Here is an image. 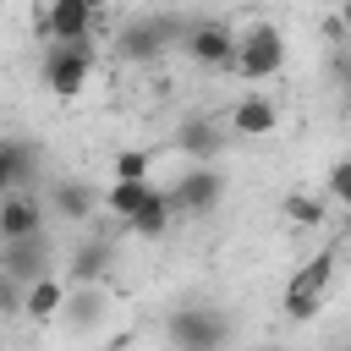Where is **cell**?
<instances>
[{
    "mask_svg": "<svg viewBox=\"0 0 351 351\" xmlns=\"http://www.w3.org/2000/svg\"><path fill=\"white\" fill-rule=\"evenodd\" d=\"M0 274H11L16 285H33L49 274V236H27V241H0Z\"/></svg>",
    "mask_w": 351,
    "mask_h": 351,
    "instance_id": "9c48e42d",
    "label": "cell"
},
{
    "mask_svg": "<svg viewBox=\"0 0 351 351\" xmlns=\"http://www.w3.org/2000/svg\"><path fill=\"white\" fill-rule=\"evenodd\" d=\"M71 329H88V324H99L104 318V291L99 285H77L71 296H66V313H60Z\"/></svg>",
    "mask_w": 351,
    "mask_h": 351,
    "instance_id": "e0dca14e",
    "label": "cell"
},
{
    "mask_svg": "<svg viewBox=\"0 0 351 351\" xmlns=\"http://www.w3.org/2000/svg\"><path fill=\"white\" fill-rule=\"evenodd\" d=\"M165 335H170L176 351H225V340H230V318L214 313V307H197V302H192V307H176V313H170Z\"/></svg>",
    "mask_w": 351,
    "mask_h": 351,
    "instance_id": "5b68a950",
    "label": "cell"
},
{
    "mask_svg": "<svg viewBox=\"0 0 351 351\" xmlns=\"http://www.w3.org/2000/svg\"><path fill=\"white\" fill-rule=\"evenodd\" d=\"M66 280H55V274H44V280H33L27 291H22V313L33 318V324H49V318H60L66 313Z\"/></svg>",
    "mask_w": 351,
    "mask_h": 351,
    "instance_id": "9a60e30c",
    "label": "cell"
},
{
    "mask_svg": "<svg viewBox=\"0 0 351 351\" xmlns=\"http://www.w3.org/2000/svg\"><path fill=\"white\" fill-rule=\"evenodd\" d=\"M27 236H44V203L33 192L0 197V241H27Z\"/></svg>",
    "mask_w": 351,
    "mask_h": 351,
    "instance_id": "30bf717a",
    "label": "cell"
},
{
    "mask_svg": "<svg viewBox=\"0 0 351 351\" xmlns=\"http://www.w3.org/2000/svg\"><path fill=\"white\" fill-rule=\"evenodd\" d=\"M115 181H154V154L148 148H121L115 154Z\"/></svg>",
    "mask_w": 351,
    "mask_h": 351,
    "instance_id": "44dd1931",
    "label": "cell"
},
{
    "mask_svg": "<svg viewBox=\"0 0 351 351\" xmlns=\"http://www.w3.org/2000/svg\"><path fill=\"white\" fill-rule=\"evenodd\" d=\"M165 192H170V208L176 214H214L219 197H225V176L214 165H186L176 176V186H165Z\"/></svg>",
    "mask_w": 351,
    "mask_h": 351,
    "instance_id": "52a82bcc",
    "label": "cell"
},
{
    "mask_svg": "<svg viewBox=\"0 0 351 351\" xmlns=\"http://www.w3.org/2000/svg\"><path fill=\"white\" fill-rule=\"evenodd\" d=\"M346 99H351V66H346Z\"/></svg>",
    "mask_w": 351,
    "mask_h": 351,
    "instance_id": "d4e9b609",
    "label": "cell"
},
{
    "mask_svg": "<svg viewBox=\"0 0 351 351\" xmlns=\"http://www.w3.org/2000/svg\"><path fill=\"white\" fill-rule=\"evenodd\" d=\"M148 192H154V181H110V186H104V208H110L115 219H132Z\"/></svg>",
    "mask_w": 351,
    "mask_h": 351,
    "instance_id": "ac0fdd59",
    "label": "cell"
},
{
    "mask_svg": "<svg viewBox=\"0 0 351 351\" xmlns=\"http://www.w3.org/2000/svg\"><path fill=\"white\" fill-rule=\"evenodd\" d=\"M324 192H329L335 203H346V208H351V159H335V165H329V176H324Z\"/></svg>",
    "mask_w": 351,
    "mask_h": 351,
    "instance_id": "7402d4cb",
    "label": "cell"
},
{
    "mask_svg": "<svg viewBox=\"0 0 351 351\" xmlns=\"http://www.w3.org/2000/svg\"><path fill=\"white\" fill-rule=\"evenodd\" d=\"M340 351H351V346H340Z\"/></svg>",
    "mask_w": 351,
    "mask_h": 351,
    "instance_id": "4316f807",
    "label": "cell"
},
{
    "mask_svg": "<svg viewBox=\"0 0 351 351\" xmlns=\"http://www.w3.org/2000/svg\"><path fill=\"white\" fill-rule=\"evenodd\" d=\"M186 38V27L176 22V16H132L121 33H115V49H121V60H132V66H148V60H159L170 44H181Z\"/></svg>",
    "mask_w": 351,
    "mask_h": 351,
    "instance_id": "277c9868",
    "label": "cell"
},
{
    "mask_svg": "<svg viewBox=\"0 0 351 351\" xmlns=\"http://www.w3.org/2000/svg\"><path fill=\"white\" fill-rule=\"evenodd\" d=\"M170 225H176V208H170V192H165V186H154V192L143 197V208L126 219V230H132V236H143V241H159Z\"/></svg>",
    "mask_w": 351,
    "mask_h": 351,
    "instance_id": "5bb4252c",
    "label": "cell"
},
{
    "mask_svg": "<svg viewBox=\"0 0 351 351\" xmlns=\"http://www.w3.org/2000/svg\"><path fill=\"white\" fill-rule=\"evenodd\" d=\"M236 38H241V33H230L225 22H192L186 38H181V49H186L192 66H203V71H230V66H236Z\"/></svg>",
    "mask_w": 351,
    "mask_h": 351,
    "instance_id": "ba28073f",
    "label": "cell"
},
{
    "mask_svg": "<svg viewBox=\"0 0 351 351\" xmlns=\"http://www.w3.org/2000/svg\"><path fill=\"white\" fill-rule=\"evenodd\" d=\"M280 214H285L296 230H318V225L329 219V203H324V197H307V192H291V197L280 203Z\"/></svg>",
    "mask_w": 351,
    "mask_h": 351,
    "instance_id": "d6986e66",
    "label": "cell"
},
{
    "mask_svg": "<svg viewBox=\"0 0 351 351\" xmlns=\"http://www.w3.org/2000/svg\"><path fill=\"white\" fill-rule=\"evenodd\" d=\"M104 263H110V247H104V241H93V247H77V258H71V269H66V274H71L77 285H88V280H99V274H104Z\"/></svg>",
    "mask_w": 351,
    "mask_h": 351,
    "instance_id": "ffe728a7",
    "label": "cell"
},
{
    "mask_svg": "<svg viewBox=\"0 0 351 351\" xmlns=\"http://www.w3.org/2000/svg\"><path fill=\"white\" fill-rule=\"evenodd\" d=\"M0 351H5V329H0Z\"/></svg>",
    "mask_w": 351,
    "mask_h": 351,
    "instance_id": "484cf974",
    "label": "cell"
},
{
    "mask_svg": "<svg viewBox=\"0 0 351 351\" xmlns=\"http://www.w3.org/2000/svg\"><path fill=\"white\" fill-rule=\"evenodd\" d=\"M335 263H340V252L335 247H324V252H313L291 280H285V318L291 324H307L318 307H324V296H329V285H335Z\"/></svg>",
    "mask_w": 351,
    "mask_h": 351,
    "instance_id": "6da1fadb",
    "label": "cell"
},
{
    "mask_svg": "<svg viewBox=\"0 0 351 351\" xmlns=\"http://www.w3.org/2000/svg\"><path fill=\"white\" fill-rule=\"evenodd\" d=\"M93 16H99V0H38L33 5V27L49 44H93Z\"/></svg>",
    "mask_w": 351,
    "mask_h": 351,
    "instance_id": "3957f363",
    "label": "cell"
},
{
    "mask_svg": "<svg viewBox=\"0 0 351 351\" xmlns=\"http://www.w3.org/2000/svg\"><path fill=\"white\" fill-rule=\"evenodd\" d=\"M340 27H346V33H351V0H346V5H340Z\"/></svg>",
    "mask_w": 351,
    "mask_h": 351,
    "instance_id": "cb8c5ba5",
    "label": "cell"
},
{
    "mask_svg": "<svg viewBox=\"0 0 351 351\" xmlns=\"http://www.w3.org/2000/svg\"><path fill=\"white\" fill-rule=\"evenodd\" d=\"M38 77H44V88L55 99H77L88 88V77H93V44H49Z\"/></svg>",
    "mask_w": 351,
    "mask_h": 351,
    "instance_id": "8992f818",
    "label": "cell"
},
{
    "mask_svg": "<svg viewBox=\"0 0 351 351\" xmlns=\"http://www.w3.org/2000/svg\"><path fill=\"white\" fill-rule=\"evenodd\" d=\"M22 291L27 285H16L11 274H0V313H22Z\"/></svg>",
    "mask_w": 351,
    "mask_h": 351,
    "instance_id": "603a6c76",
    "label": "cell"
},
{
    "mask_svg": "<svg viewBox=\"0 0 351 351\" xmlns=\"http://www.w3.org/2000/svg\"><path fill=\"white\" fill-rule=\"evenodd\" d=\"M230 71L247 77V82L280 77V71H285V33H280L274 22H252V27L236 38V66H230Z\"/></svg>",
    "mask_w": 351,
    "mask_h": 351,
    "instance_id": "7a4b0ae2",
    "label": "cell"
},
{
    "mask_svg": "<svg viewBox=\"0 0 351 351\" xmlns=\"http://www.w3.org/2000/svg\"><path fill=\"white\" fill-rule=\"evenodd\" d=\"M269 351H280V346H269Z\"/></svg>",
    "mask_w": 351,
    "mask_h": 351,
    "instance_id": "83f0119b",
    "label": "cell"
},
{
    "mask_svg": "<svg viewBox=\"0 0 351 351\" xmlns=\"http://www.w3.org/2000/svg\"><path fill=\"white\" fill-rule=\"evenodd\" d=\"M274 126H280V110H274L269 93H241L230 104V132L236 137H269Z\"/></svg>",
    "mask_w": 351,
    "mask_h": 351,
    "instance_id": "7c38bea8",
    "label": "cell"
},
{
    "mask_svg": "<svg viewBox=\"0 0 351 351\" xmlns=\"http://www.w3.org/2000/svg\"><path fill=\"white\" fill-rule=\"evenodd\" d=\"M176 148H181L192 165H214V159H219V148H225V132H219V121L192 115V121L176 132Z\"/></svg>",
    "mask_w": 351,
    "mask_h": 351,
    "instance_id": "4fadbf2b",
    "label": "cell"
},
{
    "mask_svg": "<svg viewBox=\"0 0 351 351\" xmlns=\"http://www.w3.org/2000/svg\"><path fill=\"white\" fill-rule=\"evenodd\" d=\"M49 208L60 214V219H88L93 208H99V192L88 186V181H55V192H49Z\"/></svg>",
    "mask_w": 351,
    "mask_h": 351,
    "instance_id": "2e32d148",
    "label": "cell"
},
{
    "mask_svg": "<svg viewBox=\"0 0 351 351\" xmlns=\"http://www.w3.org/2000/svg\"><path fill=\"white\" fill-rule=\"evenodd\" d=\"M33 176H38V148L22 137H0V197L27 192Z\"/></svg>",
    "mask_w": 351,
    "mask_h": 351,
    "instance_id": "8fae6325",
    "label": "cell"
}]
</instances>
